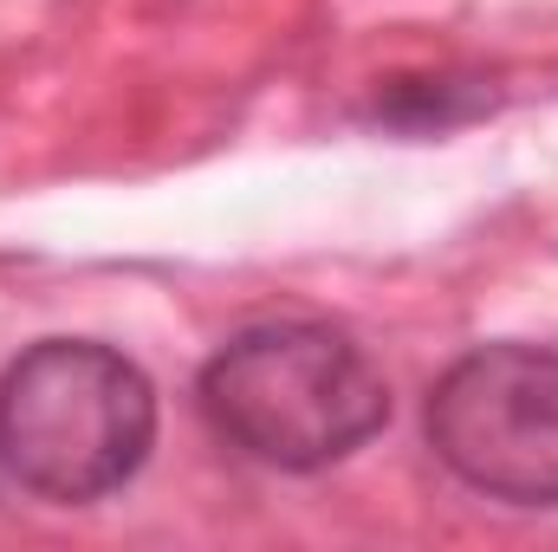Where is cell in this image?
Listing matches in <instances>:
<instances>
[{"label":"cell","instance_id":"cell-1","mask_svg":"<svg viewBox=\"0 0 558 552\" xmlns=\"http://www.w3.org/2000/svg\"><path fill=\"white\" fill-rule=\"evenodd\" d=\"M195 397L228 448L286 475L331 468L390 422V384L371 351L312 319L234 332L202 364Z\"/></svg>","mask_w":558,"mask_h":552},{"label":"cell","instance_id":"cell-2","mask_svg":"<svg viewBox=\"0 0 558 552\" xmlns=\"http://www.w3.org/2000/svg\"><path fill=\"white\" fill-rule=\"evenodd\" d=\"M156 442V391L137 364L92 338H46L0 377V461L59 507L118 494Z\"/></svg>","mask_w":558,"mask_h":552},{"label":"cell","instance_id":"cell-3","mask_svg":"<svg viewBox=\"0 0 558 552\" xmlns=\"http://www.w3.org/2000/svg\"><path fill=\"white\" fill-rule=\"evenodd\" d=\"M428 448L507 507H558V351L481 345L428 391Z\"/></svg>","mask_w":558,"mask_h":552}]
</instances>
